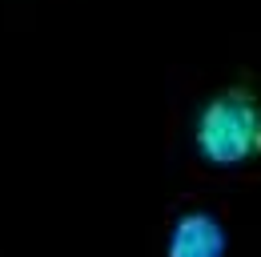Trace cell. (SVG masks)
<instances>
[{
    "label": "cell",
    "instance_id": "obj_1",
    "mask_svg": "<svg viewBox=\"0 0 261 257\" xmlns=\"http://www.w3.org/2000/svg\"><path fill=\"white\" fill-rule=\"evenodd\" d=\"M161 141L189 185L261 181V64H169Z\"/></svg>",
    "mask_w": 261,
    "mask_h": 257
},
{
    "label": "cell",
    "instance_id": "obj_2",
    "mask_svg": "<svg viewBox=\"0 0 261 257\" xmlns=\"http://www.w3.org/2000/svg\"><path fill=\"white\" fill-rule=\"evenodd\" d=\"M149 257H253L225 189L189 185L165 201L149 237Z\"/></svg>",
    "mask_w": 261,
    "mask_h": 257
}]
</instances>
